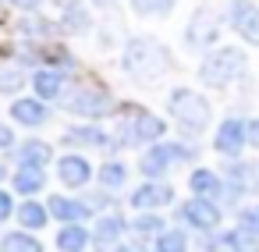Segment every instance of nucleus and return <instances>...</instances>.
<instances>
[{"instance_id":"f257e3e1","label":"nucleus","mask_w":259,"mask_h":252,"mask_svg":"<svg viewBox=\"0 0 259 252\" xmlns=\"http://www.w3.org/2000/svg\"><path fill=\"white\" fill-rule=\"evenodd\" d=\"M121 71L142 86H153L170 71V50L153 36H132L121 50Z\"/></svg>"},{"instance_id":"f03ea898","label":"nucleus","mask_w":259,"mask_h":252,"mask_svg":"<svg viewBox=\"0 0 259 252\" xmlns=\"http://www.w3.org/2000/svg\"><path fill=\"white\" fill-rule=\"evenodd\" d=\"M248 71V54L241 47H213L199 61V82L206 89H227Z\"/></svg>"},{"instance_id":"7ed1b4c3","label":"nucleus","mask_w":259,"mask_h":252,"mask_svg":"<svg viewBox=\"0 0 259 252\" xmlns=\"http://www.w3.org/2000/svg\"><path fill=\"white\" fill-rule=\"evenodd\" d=\"M167 110H170V121L185 132V135H202L209 124H213V107L202 93L188 89V86H178L167 93Z\"/></svg>"},{"instance_id":"20e7f679","label":"nucleus","mask_w":259,"mask_h":252,"mask_svg":"<svg viewBox=\"0 0 259 252\" xmlns=\"http://www.w3.org/2000/svg\"><path fill=\"white\" fill-rule=\"evenodd\" d=\"M110 107H114V96L96 82H78L71 93H64V110L82 121H100L110 114Z\"/></svg>"},{"instance_id":"39448f33","label":"nucleus","mask_w":259,"mask_h":252,"mask_svg":"<svg viewBox=\"0 0 259 252\" xmlns=\"http://www.w3.org/2000/svg\"><path fill=\"white\" fill-rule=\"evenodd\" d=\"M121 139L124 146H153L167 139V121L146 107H132V114L121 121Z\"/></svg>"},{"instance_id":"423d86ee","label":"nucleus","mask_w":259,"mask_h":252,"mask_svg":"<svg viewBox=\"0 0 259 252\" xmlns=\"http://www.w3.org/2000/svg\"><path fill=\"white\" fill-rule=\"evenodd\" d=\"M220 29H224L220 25V11L213 4H199L192 11L188 25H185V43L192 50H213L217 39H220Z\"/></svg>"},{"instance_id":"0eeeda50","label":"nucleus","mask_w":259,"mask_h":252,"mask_svg":"<svg viewBox=\"0 0 259 252\" xmlns=\"http://www.w3.org/2000/svg\"><path fill=\"white\" fill-rule=\"evenodd\" d=\"M248 146V121L245 117H224L220 128H217V139H213V149L227 160H238Z\"/></svg>"},{"instance_id":"6e6552de","label":"nucleus","mask_w":259,"mask_h":252,"mask_svg":"<svg viewBox=\"0 0 259 252\" xmlns=\"http://www.w3.org/2000/svg\"><path fill=\"white\" fill-rule=\"evenodd\" d=\"M227 25H231L248 47H259V4H252V0H231Z\"/></svg>"},{"instance_id":"1a4fd4ad","label":"nucleus","mask_w":259,"mask_h":252,"mask_svg":"<svg viewBox=\"0 0 259 252\" xmlns=\"http://www.w3.org/2000/svg\"><path fill=\"white\" fill-rule=\"evenodd\" d=\"M181 220L185 224H192L195 231H217L220 227V206H217V199H202V195H192L188 202H181Z\"/></svg>"},{"instance_id":"9d476101","label":"nucleus","mask_w":259,"mask_h":252,"mask_svg":"<svg viewBox=\"0 0 259 252\" xmlns=\"http://www.w3.org/2000/svg\"><path fill=\"white\" fill-rule=\"evenodd\" d=\"M178 163V156H174V142H153V146H146L142 149V156H139V171L149 178V181H160L170 167Z\"/></svg>"},{"instance_id":"9b49d317","label":"nucleus","mask_w":259,"mask_h":252,"mask_svg":"<svg viewBox=\"0 0 259 252\" xmlns=\"http://www.w3.org/2000/svg\"><path fill=\"white\" fill-rule=\"evenodd\" d=\"M29 86L36 89L39 100L57 103V100H64V93H68V71H64V68H50V64H43V68L32 71V82H29Z\"/></svg>"},{"instance_id":"f8f14e48","label":"nucleus","mask_w":259,"mask_h":252,"mask_svg":"<svg viewBox=\"0 0 259 252\" xmlns=\"http://www.w3.org/2000/svg\"><path fill=\"white\" fill-rule=\"evenodd\" d=\"M11 121L22 128H43L50 121V103L39 96H18L11 103Z\"/></svg>"},{"instance_id":"ddd939ff","label":"nucleus","mask_w":259,"mask_h":252,"mask_svg":"<svg viewBox=\"0 0 259 252\" xmlns=\"http://www.w3.org/2000/svg\"><path fill=\"white\" fill-rule=\"evenodd\" d=\"M57 11H61V25L71 36H89L93 32V15L82 0H57Z\"/></svg>"},{"instance_id":"4468645a","label":"nucleus","mask_w":259,"mask_h":252,"mask_svg":"<svg viewBox=\"0 0 259 252\" xmlns=\"http://www.w3.org/2000/svg\"><path fill=\"white\" fill-rule=\"evenodd\" d=\"M57 178H61L68 188H82V185L93 181V163H89L85 156H78V153H68V156L57 160Z\"/></svg>"},{"instance_id":"2eb2a0df","label":"nucleus","mask_w":259,"mask_h":252,"mask_svg":"<svg viewBox=\"0 0 259 252\" xmlns=\"http://www.w3.org/2000/svg\"><path fill=\"white\" fill-rule=\"evenodd\" d=\"M47 209H50V217H54V220H61V224H82V220H89V217H93L89 202L71 199V195H50Z\"/></svg>"},{"instance_id":"dca6fc26","label":"nucleus","mask_w":259,"mask_h":252,"mask_svg":"<svg viewBox=\"0 0 259 252\" xmlns=\"http://www.w3.org/2000/svg\"><path fill=\"white\" fill-rule=\"evenodd\" d=\"M174 199V188L167 185V181H146V185H139L135 192H132V206L135 209H160V206H167Z\"/></svg>"},{"instance_id":"f3484780","label":"nucleus","mask_w":259,"mask_h":252,"mask_svg":"<svg viewBox=\"0 0 259 252\" xmlns=\"http://www.w3.org/2000/svg\"><path fill=\"white\" fill-rule=\"evenodd\" d=\"M188 188H192V195H202V199H220V195L227 192V181H224L213 167H195V171L188 174Z\"/></svg>"},{"instance_id":"a211bd4d","label":"nucleus","mask_w":259,"mask_h":252,"mask_svg":"<svg viewBox=\"0 0 259 252\" xmlns=\"http://www.w3.org/2000/svg\"><path fill=\"white\" fill-rule=\"evenodd\" d=\"M15 181V192L18 195H39L47 188V167H36V163H18V171L11 174Z\"/></svg>"},{"instance_id":"6ab92c4d","label":"nucleus","mask_w":259,"mask_h":252,"mask_svg":"<svg viewBox=\"0 0 259 252\" xmlns=\"http://www.w3.org/2000/svg\"><path fill=\"white\" fill-rule=\"evenodd\" d=\"M217 248H224V252H259V234H252L248 227L238 224V227H231L217 238Z\"/></svg>"},{"instance_id":"aec40b11","label":"nucleus","mask_w":259,"mask_h":252,"mask_svg":"<svg viewBox=\"0 0 259 252\" xmlns=\"http://www.w3.org/2000/svg\"><path fill=\"white\" fill-rule=\"evenodd\" d=\"M32 78L25 75V68L18 61H0V96H18Z\"/></svg>"},{"instance_id":"412c9836","label":"nucleus","mask_w":259,"mask_h":252,"mask_svg":"<svg viewBox=\"0 0 259 252\" xmlns=\"http://www.w3.org/2000/svg\"><path fill=\"white\" fill-rule=\"evenodd\" d=\"M124 220L117 217V213H107V217H100L96 220V227H93V245L96 248H107V245H117V238L124 234Z\"/></svg>"},{"instance_id":"4be33fe9","label":"nucleus","mask_w":259,"mask_h":252,"mask_svg":"<svg viewBox=\"0 0 259 252\" xmlns=\"http://www.w3.org/2000/svg\"><path fill=\"white\" fill-rule=\"evenodd\" d=\"M64 142L68 146H85V149H100V146H107V132L96 128V124H78V128L64 132Z\"/></svg>"},{"instance_id":"5701e85b","label":"nucleus","mask_w":259,"mask_h":252,"mask_svg":"<svg viewBox=\"0 0 259 252\" xmlns=\"http://www.w3.org/2000/svg\"><path fill=\"white\" fill-rule=\"evenodd\" d=\"M89 241H93V234H89L82 224H64V227L57 231V248H61V252H85Z\"/></svg>"},{"instance_id":"b1692460","label":"nucleus","mask_w":259,"mask_h":252,"mask_svg":"<svg viewBox=\"0 0 259 252\" xmlns=\"http://www.w3.org/2000/svg\"><path fill=\"white\" fill-rule=\"evenodd\" d=\"M18 160H22V163L47 167V163L54 160V146H50L47 139H25V142L18 146Z\"/></svg>"},{"instance_id":"393cba45","label":"nucleus","mask_w":259,"mask_h":252,"mask_svg":"<svg viewBox=\"0 0 259 252\" xmlns=\"http://www.w3.org/2000/svg\"><path fill=\"white\" fill-rule=\"evenodd\" d=\"M18 220H22L25 231H39V227H47L50 209H47L43 202H36V199H25V202L18 206Z\"/></svg>"},{"instance_id":"a878e982","label":"nucleus","mask_w":259,"mask_h":252,"mask_svg":"<svg viewBox=\"0 0 259 252\" xmlns=\"http://www.w3.org/2000/svg\"><path fill=\"white\" fill-rule=\"evenodd\" d=\"M0 248H4V252H43V241L25 234V231H11V234H4Z\"/></svg>"},{"instance_id":"bb28decb","label":"nucleus","mask_w":259,"mask_h":252,"mask_svg":"<svg viewBox=\"0 0 259 252\" xmlns=\"http://www.w3.org/2000/svg\"><path fill=\"white\" fill-rule=\"evenodd\" d=\"M153 248H156V252H188V234L178 231V227H167V231L156 234Z\"/></svg>"},{"instance_id":"cd10ccee","label":"nucleus","mask_w":259,"mask_h":252,"mask_svg":"<svg viewBox=\"0 0 259 252\" xmlns=\"http://www.w3.org/2000/svg\"><path fill=\"white\" fill-rule=\"evenodd\" d=\"M128 4H132V11L139 18H163V15L174 11L178 0H128Z\"/></svg>"},{"instance_id":"c85d7f7f","label":"nucleus","mask_w":259,"mask_h":252,"mask_svg":"<svg viewBox=\"0 0 259 252\" xmlns=\"http://www.w3.org/2000/svg\"><path fill=\"white\" fill-rule=\"evenodd\" d=\"M96 178H100L103 188H121V185L128 181V167H124L121 160H107V163L96 171Z\"/></svg>"},{"instance_id":"c756f323","label":"nucleus","mask_w":259,"mask_h":252,"mask_svg":"<svg viewBox=\"0 0 259 252\" xmlns=\"http://www.w3.org/2000/svg\"><path fill=\"white\" fill-rule=\"evenodd\" d=\"M132 231H135V234H160V231H167V227H163V217L146 213V217H135Z\"/></svg>"},{"instance_id":"7c9ffc66","label":"nucleus","mask_w":259,"mask_h":252,"mask_svg":"<svg viewBox=\"0 0 259 252\" xmlns=\"http://www.w3.org/2000/svg\"><path fill=\"white\" fill-rule=\"evenodd\" d=\"M238 224H241V227H248L252 234H259V202L245 206V209L238 213Z\"/></svg>"},{"instance_id":"2f4dec72","label":"nucleus","mask_w":259,"mask_h":252,"mask_svg":"<svg viewBox=\"0 0 259 252\" xmlns=\"http://www.w3.org/2000/svg\"><path fill=\"white\" fill-rule=\"evenodd\" d=\"M18 209H15V199L4 192V188H0V224H4V220H11Z\"/></svg>"},{"instance_id":"473e14b6","label":"nucleus","mask_w":259,"mask_h":252,"mask_svg":"<svg viewBox=\"0 0 259 252\" xmlns=\"http://www.w3.org/2000/svg\"><path fill=\"white\" fill-rule=\"evenodd\" d=\"M11 146H15V132H11V124L0 121V153H8Z\"/></svg>"},{"instance_id":"72a5a7b5","label":"nucleus","mask_w":259,"mask_h":252,"mask_svg":"<svg viewBox=\"0 0 259 252\" xmlns=\"http://www.w3.org/2000/svg\"><path fill=\"white\" fill-rule=\"evenodd\" d=\"M11 4H15L18 11H25V15H36V11L47 4V0H11Z\"/></svg>"},{"instance_id":"f704fd0d","label":"nucleus","mask_w":259,"mask_h":252,"mask_svg":"<svg viewBox=\"0 0 259 252\" xmlns=\"http://www.w3.org/2000/svg\"><path fill=\"white\" fill-rule=\"evenodd\" d=\"M248 146L259 149V117H248Z\"/></svg>"},{"instance_id":"c9c22d12","label":"nucleus","mask_w":259,"mask_h":252,"mask_svg":"<svg viewBox=\"0 0 259 252\" xmlns=\"http://www.w3.org/2000/svg\"><path fill=\"white\" fill-rule=\"evenodd\" d=\"M96 8H117V0H93Z\"/></svg>"},{"instance_id":"e433bc0d","label":"nucleus","mask_w":259,"mask_h":252,"mask_svg":"<svg viewBox=\"0 0 259 252\" xmlns=\"http://www.w3.org/2000/svg\"><path fill=\"white\" fill-rule=\"evenodd\" d=\"M4 178H8V167H4V163H0V181H4Z\"/></svg>"},{"instance_id":"4c0bfd02","label":"nucleus","mask_w":259,"mask_h":252,"mask_svg":"<svg viewBox=\"0 0 259 252\" xmlns=\"http://www.w3.org/2000/svg\"><path fill=\"white\" fill-rule=\"evenodd\" d=\"M0 4H4V0H0Z\"/></svg>"}]
</instances>
